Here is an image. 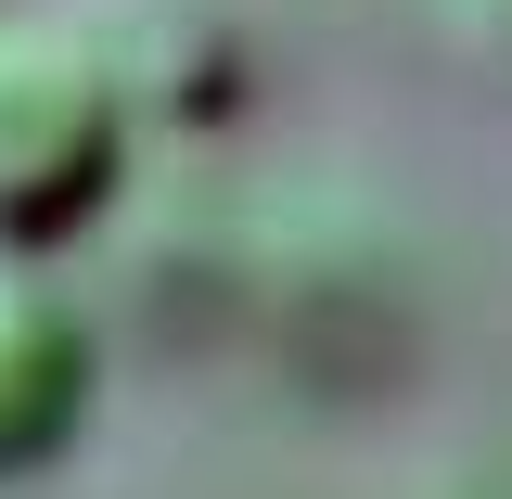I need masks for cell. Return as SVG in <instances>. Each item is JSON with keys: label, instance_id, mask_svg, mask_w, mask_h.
Segmentation results:
<instances>
[{"label": "cell", "instance_id": "6da1fadb", "mask_svg": "<svg viewBox=\"0 0 512 499\" xmlns=\"http://www.w3.org/2000/svg\"><path fill=\"white\" fill-rule=\"evenodd\" d=\"M128 90L77 13H0V244H77L128 180Z\"/></svg>", "mask_w": 512, "mask_h": 499}, {"label": "cell", "instance_id": "7a4b0ae2", "mask_svg": "<svg viewBox=\"0 0 512 499\" xmlns=\"http://www.w3.org/2000/svg\"><path fill=\"white\" fill-rule=\"evenodd\" d=\"M90 410V320L39 244H0V474H39Z\"/></svg>", "mask_w": 512, "mask_h": 499}, {"label": "cell", "instance_id": "3957f363", "mask_svg": "<svg viewBox=\"0 0 512 499\" xmlns=\"http://www.w3.org/2000/svg\"><path fill=\"white\" fill-rule=\"evenodd\" d=\"M141 128H218L244 90V26L218 0H90L77 13Z\"/></svg>", "mask_w": 512, "mask_h": 499}, {"label": "cell", "instance_id": "277c9868", "mask_svg": "<svg viewBox=\"0 0 512 499\" xmlns=\"http://www.w3.org/2000/svg\"><path fill=\"white\" fill-rule=\"evenodd\" d=\"M474 13H487V26H500V39H512V0H474Z\"/></svg>", "mask_w": 512, "mask_h": 499}]
</instances>
